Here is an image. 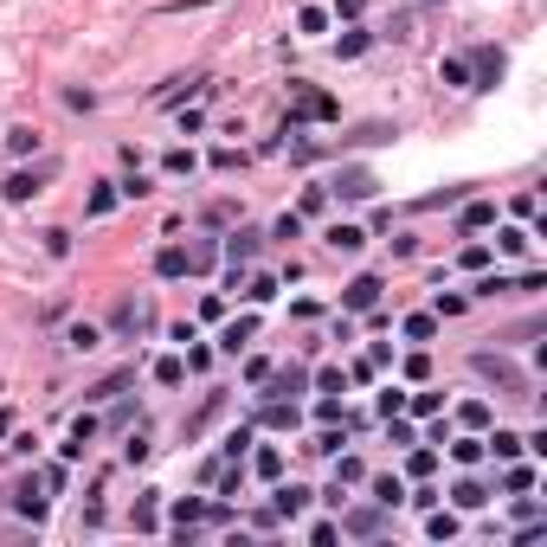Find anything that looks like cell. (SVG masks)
<instances>
[{
  "label": "cell",
  "mask_w": 547,
  "mask_h": 547,
  "mask_svg": "<svg viewBox=\"0 0 547 547\" xmlns=\"http://www.w3.org/2000/svg\"><path fill=\"white\" fill-rule=\"evenodd\" d=\"M45 181H52V161L45 168H13L7 181H0V194H7V206H26V200L45 194Z\"/></svg>",
  "instance_id": "cell-1"
},
{
  "label": "cell",
  "mask_w": 547,
  "mask_h": 547,
  "mask_svg": "<svg viewBox=\"0 0 547 547\" xmlns=\"http://www.w3.org/2000/svg\"><path fill=\"white\" fill-rule=\"evenodd\" d=\"M335 117V97L328 91H296L290 97V123H328Z\"/></svg>",
  "instance_id": "cell-2"
},
{
  "label": "cell",
  "mask_w": 547,
  "mask_h": 547,
  "mask_svg": "<svg viewBox=\"0 0 547 547\" xmlns=\"http://www.w3.org/2000/svg\"><path fill=\"white\" fill-rule=\"evenodd\" d=\"M200 91H206V71H174L168 84L155 91V103H161V109H174L181 97H200Z\"/></svg>",
  "instance_id": "cell-3"
},
{
  "label": "cell",
  "mask_w": 547,
  "mask_h": 547,
  "mask_svg": "<svg viewBox=\"0 0 547 547\" xmlns=\"http://www.w3.org/2000/svg\"><path fill=\"white\" fill-rule=\"evenodd\" d=\"M258 238H264V232H252V226H238V232L226 238V264H232V290H238V270H245V264L258 258Z\"/></svg>",
  "instance_id": "cell-4"
},
{
  "label": "cell",
  "mask_w": 547,
  "mask_h": 547,
  "mask_svg": "<svg viewBox=\"0 0 547 547\" xmlns=\"http://www.w3.org/2000/svg\"><path fill=\"white\" fill-rule=\"evenodd\" d=\"M496 77H503V52L496 45L471 52V91H496Z\"/></svg>",
  "instance_id": "cell-5"
},
{
  "label": "cell",
  "mask_w": 547,
  "mask_h": 547,
  "mask_svg": "<svg viewBox=\"0 0 547 547\" xmlns=\"http://www.w3.org/2000/svg\"><path fill=\"white\" fill-rule=\"evenodd\" d=\"M310 503H316V489L290 483V489H278V496H270V515H278V522H296V515H303Z\"/></svg>",
  "instance_id": "cell-6"
},
{
  "label": "cell",
  "mask_w": 547,
  "mask_h": 547,
  "mask_svg": "<svg viewBox=\"0 0 547 547\" xmlns=\"http://www.w3.org/2000/svg\"><path fill=\"white\" fill-rule=\"evenodd\" d=\"M374 303H380V278H374V270H361V278L342 290V310H374Z\"/></svg>",
  "instance_id": "cell-7"
},
{
  "label": "cell",
  "mask_w": 547,
  "mask_h": 547,
  "mask_svg": "<svg viewBox=\"0 0 547 547\" xmlns=\"http://www.w3.org/2000/svg\"><path fill=\"white\" fill-rule=\"evenodd\" d=\"M380 522H387V509H380V503L348 509V515H342V535H380Z\"/></svg>",
  "instance_id": "cell-8"
},
{
  "label": "cell",
  "mask_w": 547,
  "mask_h": 547,
  "mask_svg": "<svg viewBox=\"0 0 547 547\" xmlns=\"http://www.w3.org/2000/svg\"><path fill=\"white\" fill-rule=\"evenodd\" d=\"M91 438H97V419H91V413H77V419H71V438L59 445V451H65V463H71V457H84Z\"/></svg>",
  "instance_id": "cell-9"
},
{
  "label": "cell",
  "mask_w": 547,
  "mask_h": 547,
  "mask_svg": "<svg viewBox=\"0 0 547 547\" xmlns=\"http://www.w3.org/2000/svg\"><path fill=\"white\" fill-rule=\"evenodd\" d=\"M264 387H270V399H290V393L310 387V374L303 367H284V374H264Z\"/></svg>",
  "instance_id": "cell-10"
},
{
  "label": "cell",
  "mask_w": 547,
  "mask_h": 547,
  "mask_svg": "<svg viewBox=\"0 0 547 547\" xmlns=\"http://www.w3.org/2000/svg\"><path fill=\"white\" fill-rule=\"evenodd\" d=\"M477 374H483V380H503V387H515V393H522V374H515V367L503 361V354H477Z\"/></svg>",
  "instance_id": "cell-11"
},
{
  "label": "cell",
  "mask_w": 547,
  "mask_h": 547,
  "mask_svg": "<svg viewBox=\"0 0 547 547\" xmlns=\"http://www.w3.org/2000/svg\"><path fill=\"white\" fill-rule=\"evenodd\" d=\"M258 335V316H238V322H226V335H219V348H226V354H238L245 342H252Z\"/></svg>",
  "instance_id": "cell-12"
},
{
  "label": "cell",
  "mask_w": 547,
  "mask_h": 547,
  "mask_svg": "<svg viewBox=\"0 0 547 547\" xmlns=\"http://www.w3.org/2000/svg\"><path fill=\"white\" fill-rule=\"evenodd\" d=\"M463 232H483V226H496V206L489 200H463V219H457Z\"/></svg>",
  "instance_id": "cell-13"
},
{
  "label": "cell",
  "mask_w": 547,
  "mask_h": 547,
  "mask_svg": "<svg viewBox=\"0 0 547 547\" xmlns=\"http://www.w3.org/2000/svg\"><path fill=\"white\" fill-rule=\"evenodd\" d=\"M155 278H187V252H181V245H161V252H155Z\"/></svg>",
  "instance_id": "cell-14"
},
{
  "label": "cell",
  "mask_w": 547,
  "mask_h": 547,
  "mask_svg": "<svg viewBox=\"0 0 547 547\" xmlns=\"http://www.w3.org/2000/svg\"><path fill=\"white\" fill-rule=\"evenodd\" d=\"M13 509L26 515V522H45V496H39L33 483H20V489H13Z\"/></svg>",
  "instance_id": "cell-15"
},
{
  "label": "cell",
  "mask_w": 547,
  "mask_h": 547,
  "mask_svg": "<svg viewBox=\"0 0 547 547\" xmlns=\"http://www.w3.org/2000/svg\"><path fill=\"white\" fill-rule=\"evenodd\" d=\"M451 457L463 463V471H471V463H483V457H489V445H483L477 431H471V438H451Z\"/></svg>",
  "instance_id": "cell-16"
},
{
  "label": "cell",
  "mask_w": 547,
  "mask_h": 547,
  "mask_svg": "<svg viewBox=\"0 0 547 547\" xmlns=\"http://www.w3.org/2000/svg\"><path fill=\"white\" fill-rule=\"evenodd\" d=\"M335 194H342V200H367V194H374V174H361V168H348V174L335 181Z\"/></svg>",
  "instance_id": "cell-17"
},
{
  "label": "cell",
  "mask_w": 547,
  "mask_h": 547,
  "mask_svg": "<svg viewBox=\"0 0 547 547\" xmlns=\"http://www.w3.org/2000/svg\"><path fill=\"white\" fill-rule=\"evenodd\" d=\"M97 342H103V328H97V322H71V328H65V348H77V354H91Z\"/></svg>",
  "instance_id": "cell-18"
},
{
  "label": "cell",
  "mask_w": 547,
  "mask_h": 547,
  "mask_svg": "<svg viewBox=\"0 0 547 547\" xmlns=\"http://www.w3.org/2000/svg\"><path fill=\"white\" fill-rule=\"evenodd\" d=\"M245 451H252V425L226 431V445H219V463H245Z\"/></svg>",
  "instance_id": "cell-19"
},
{
  "label": "cell",
  "mask_w": 547,
  "mask_h": 547,
  "mask_svg": "<svg viewBox=\"0 0 547 547\" xmlns=\"http://www.w3.org/2000/svg\"><path fill=\"white\" fill-rule=\"evenodd\" d=\"M438 84H451V91H471V59H445V65H438Z\"/></svg>",
  "instance_id": "cell-20"
},
{
  "label": "cell",
  "mask_w": 547,
  "mask_h": 547,
  "mask_svg": "<svg viewBox=\"0 0 547 547\" xmlns=\"http://www.w3.org/2000/svg\"><path fill=\"white\" fill-rule=\"evenodd\" d=\"M367 232L361 226H328V252H361Z\"/></svg>",
  "instance_id": "cell-21"
},
{
  "label": "cell",
  "mask_w": 547,
  "mask_h": 547,
  "mask_svg": "<svg viewBox=\"0 0 547 547\" xmlns=\"http://www.w3.org/2000/svg\"><path fill=\"white\" fill-rule=\"evenodd\" d=\"M483 445L496 451L503 463H515V457H522V431H503V425H496V438H483Z\"/></svg>",
  "instance_id": "cell-22"
},
{
  "label": "cell",
  "mask_w": 547,
  "mask_h": 547,
  "mask_svg": "<svg viewBox=\"0 0 547 547\" xmlns=\"http://www.w3.org/2000/svg\"><path fill=\"white\" fill-rule=\"evenodd\" d=\"M252 471H258L264 483H278V477H284V451H278V445H264V451L252 457Z\"/></svg>",
  "instance_id": "cell-23"
},
{
  "label": "cell",
  "mask_w": 547,
  "mask_h": 547,
  "mask_svg": "<svg viewBox=\"0 0 547 547\" xmlns=\"http://www.w3.org/2000/svg\"><path fill=\"white\" fill-rule=\"evenodd\" d=\"M451 503H457V509H483V503H489V489H483L477 477H463V483L451 489Z\"/></svg>",
  "instance_id": "cell-24"
},
{
  "label": "cell",
  "mask_w": 547,
  "mask_h": 547,
  "mask_svg": "<svg viewBox=\"0 0 547 547\" xmlns=\"http://www.w3.org/2000/svg\"><path fill=\"white\" fill-rule=\"evenodd\" d=\"M258 419H264L270 431H290V425H296V406H290V399H270V406H264Z\"/></svg>",
  "instance_id": "cell-25"
},
{
  "label": "cell",
  "mask_w": 547,
  "mask_h": 547,
  "mask_svg": "<svg viewBox=\"0 0 547 547\" xmlns=\"http://www.w3.org/2000/svg\"><path fill=\"white\" fill-rule=\"evenodd\" d=\"M496 245H503L509 258H528V245H535V232H528V226H509V232H496Z\"/></svg>",
  "instance_id": "cell-26"
},
{
  "label": "cell",
  "mask_w": 547,
  "mask_h": 547,
  "mask_svg": "<svg viewBox=\"0 0 547 547\" xmlns=\"http://www.w3.org/2000/svg\"><path fill=\"white\" fill-rule=\"evenodd\" d=\"M155 380H161V387H181V380H187V361H181V354H161V361H155Z\"/></svg>",
  "instance_id": "cell-27"
},
{
  "label": "cell",
  "mask_w": 547,
  "mask_h": 547,
  "mask_svg": "<svg viewBox=\"0 0 547 547\" xmlns=\"http://www.w3.org/2000/svg\"><path fill=\"white\" fill-rule=\"evenodd\" d=\"M406 413H413V419H438V413H445V393H413Z\"/></svg>",
  "instance_id": "cell-28"
},
{
  "label": "cell",
  "mask_w": 547,
  "mask_h": 547,
  "mask_svg": "<svg viewBox=\"0 0 547 547\" xmlns=\"http://www.w3.org/2000/svg\"><path fill=\"white\" fill-rule=\"evenodd\" d=\"M399 496H406L399 477H374V503H380V509H399Z\"/></svg>",
  "instance_id": "cell-29"
},
{
  "label": "cell",
  "mask_w": 547,
  "mask_h": 547,
  "mask_svg": "<svg viewBox=\"0 0 547 547\" xmlns=\"http://www.w3.org/2000/svg\"><path fill=\"white\" fill-rule=\"evenodd\" d=\"M245 296H252V303H270V296H278V278H270V270H258V278H245Z\"/></svg>",
  "instance_id": "cell-30"
},
{
  "label": "cell",
  "mask_w": 547,
  "mask_h": 547,
  "mask_svg": "<svg viewBox=\"0 0 547 547\" xmlns=\"http://www.w3.org/2000/svg\"><path fill=\"white\" fill-rule=\"evenodd\" d=\"M457 425L483 431V425H489V406H483V399H463V406H457Z\"/></svg>",
  "instance_id": "cell-31"
},
{
  "label": "cell",
  "mask_w": 547,
  "mask_h": 547,
  "mask_svg": "<svg viewBox=\"0 0 547 547\" xmlns=\"http://www.w3.org/2000/svg\"><path fill=\"white\" fill-rule=\"evenodd\" d=\"M342 445H348V419H342V431H322V438H316V445H310V451H316V457H335Z\"/></svg>",
  "instance_id": "cell-32"
},
{
  "label": "cell",
  "mask_w": 547,
  "mask_h": 547,
  "mask_svg": "<svg viewBox=\"0 0 547 547\" xmlns=\"http://www.w3.org/2000/svg\"><path fill=\"white\" fill-rule=\"evenodd\" d=\"M361 477H367V463H361V457H335V483H342V489H348V483H361Z\"/></svg>",
  "instance_id": "cell-33"
},
{
  "label": "cell",
  "mask_w": 547,
  "mask_h": 547,
  "mask_svg": "<svg viewBox=\"0 0 547 547\" xmlns=\"http://www.w3.org/2000/svg\"><path fill=\"white\" fill-rule=\"evenodd\" d=\"M270 238H284V245H290V238H303V213H284L278 226H270Z\"/></svg>",
  "instance_id": "cell-34"
},
{
  "label": "cell",
  "mask_w": 547,
  "mask_h": 547,
  "mask_svg": "<svg viewBox=\"0 0 547 547\" xmlns=\"http://www.w3.org/2000/svg\"><path fill=\"white\" fill-rule=\"evenodd\" d=\"M425 528H431V541H451V535H457V515H445V509H431V522H425Z\"/></svg>",
  "instance_id": "cell-35"
},
{
  "label": "cell",
  "mask_w": 547,
  "mask_h": 547,
  "mask_svg": "<svg viewBox=\"0 0 547 547\" xmlns=\"http://www.w3.org/2000/svg\"><path fill=\"white\" fill-rule=\"evenodd\" d=\"M431 328H438V316H406V342H431Z\"/></svg>",
  "instance_id": "cell-36"
},
{
  "label": "cell",
  "mask_w": 547,
  "mask_h": 547,
  "mask_svg": "<svg viewBox=\"0 0 547 547\" xmlns=\"http://www.w3.org/2000/svg\"><path fill=\"white\" fill-rule=\"evenodd\" d=\"M503 483H509V496H528V489H535V471H522V463H515Z\"/></svg>",
  "instance_id": "cell-37"
},
{
  "label": "cell",
  "mask_w": 547,
  "mask_h": 547,
  "mask_svg": "<svg viewBox=\"0 0 547 547\" xmlns=\"http://www.w3.org/2000/svg\"><path fill=\"white\" fill-rule=\"evenodd\" d=\"M45 252H52V258H71V232L52 226V232H45Z\"/></svg>",
  "instance_id": "cell-38"
},
{
  "label": "cell",
  "mask_w": 547,
  "mask_h": 547,
  "mask_svg": "<svg viewBox=\"0 0 547 547\" xmlns=\"http://www.w3.org/2000/svg\"><path fill=\"white\" fill-rule=\"evenodd\" d=\"M39 489H52V496H59V489H65V463H45V471H39Z\"/></svg>",
  "instance_id": "cell-39"
},
{
  "label": "cell",
  "mask_w": 547,
  "mask_h": 547,
  "mask_svg": "<svg viewBox=\"0 0 547 547\" xmlns=\"http://www.w3.org/2000/svg\"><path fill=\"white\" fill-rule=\"evenodd\" d=\"M7 149H13V155H33V149H39V135H33V129H13V135H7Z\"/></svg>",
  "instance_id": "cell-40"
},
{
  "label": "cell",
  "mask_w": 547,
  "mask_h": 547,
  "mask_svg": "<svg viewBox=\"0 0 547 547\" xmlns=\"http://www.w3.org/2000/svg\"><path fill=\"white\" fill-rule=\"evenodd\" d=\"M155 496H161V489H149V496L135 503V528H155Z\"/></svg>",
  "instance_id": "cell-41"
},
{
  "label": "cell",
  "mask_w": 547,
  "mask_h": 547,
  "mask_svg": "<svg viewBox=\"0 0 547 547\" xmlns=\"http://www.w3.org/2000/svg\"><path fill=\"white\" fill-rule=\"evenodd\" d=\"M335 52H342V59H361V52H367V33H342Z\"/></svg>",
  "instance_id": "cell-42"
},
{
  "label": "cell",
  "mask_w": 547,
  "mask_h": 547,
  "mask_svg": "<svg viewBox=\"0 0 547 547\" xmlns=\"http://www.w3.org/2000/svg\"><path fill=\"white\" fill-rule=\"evenodd\" d=\"M406 471H413V477H431L438 457H431V451H413V457H406Z\"/></svg>",
  "instance_id": "cell-43"
},
{
  "label": "cell",
  "mask_w": 547,
  "mask_h": 547,
  "mask_svg": "<svg viewBox=\"0 0 547 547\" xmlns=\"http://www.w3.org/2000/svg\"><path fill=\"white\" fill-rule=\"evenodd\" d=\"M109 206H117V187H109V181H103V187H97V194H91V213H97V219H103V213H109Z\"/></svg>",
  "instance_id": "cell-44"
},
{
  "label": "cell",
  "mask_w": 547,
  "mask_h": 547,
  "mask_svg": "<svg viewBox=\"0 0 547 547\" xmlns=\"http://www.w3.org/2000/svg\"><path fill=\"white\" fill-rule=\"evenodd\" d=\"M296 26H303V33H322L328 13H322V7H303V13H296Z\"/></svg>",
  "instance_id": "cell-45"
},
{
  "label": "cell",
  "mask_w": 547,
  "mask_h": 547,
  "mask_svg": "<svg viewBox=\"0 0 547 547\" xmlns=\"http://www.w3.org/2000/svg\"><path fill=\"white\" fill-rule=\"evenodd\" d=\"M503 290H515V284H509V278H477L471 296H503Z\"/></svg>",
  "instance_id": "cell-46"
},
{
  "label": "cell",
  "mask_w": 547,
  "mask_h": 547,
  "mask_svg": "<svg viewBox=\"0 0 547 547\" xmlns=\"http://www.w3.org/2000/svg\"><path fill=\"white\" fill-rule=\"evenodd\" d=\"M142 457H149V438H142V431H135V438H129V445H123V463H142Z\"/></svg>",
  "instance_id": "cell-47"
},
{
  "label": "cell",
  "mask_w": 547,
  "mask_h": 547,
  "mask_svg": "<svg viewBox=\"0 0 547 547\" xmlns=\"http://www.w3.org/2000/svg\"><path fill=\"white\" fill-rule=\"evenodd\" d=\"M168 174H194V155H187V149H168Z\"/></svg>",
  "instance_id": "cell-48"
},
{
  "label": "cell",
  "mask_w": 547,
  "mask_h": 547,
  "mask_svg": "<svg viewBox=\"0 0 547 547\" xmlns=\"http://www.w3.org/2000/svg\"><path fill=\"white\" fill-rule=\"evenodd\" d=\"M380 413H387V419H393V413H406V393H399V387H387V393H380Z\"/></svg>",
  "instance_id": "cell-49"
},
{
  "label": "cell",
  "mask_w": 547,
  "mask_h": 547,
  "mask_svg": "<svg viewBox=\"0 0 547 547\" xmlns=\"http://www.w3.org/2000/svg\"><path fill=\"white\" fill-rule=\"evenodd\" d=\"M310 541H322V547H328V541H342V522H316V528H310Z\"/></svg>",
  "instance_id": "cell-50"
},
{
  "label": "cell",
  "mask_w": 547,
  "mask_h": 547,
  "mask_svg": "<svg viewBox=\"0 0 547 547\" xmlns=\"http://www.w3.org/2000/svg\"><path fill=\"white\" fill-rule=\"evenodd\" d=\"M354 13H361V0H342V7H335V20H354Z\"/></svg>",
  "instance_id": "cell-51"
}]
</instances>
